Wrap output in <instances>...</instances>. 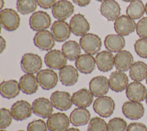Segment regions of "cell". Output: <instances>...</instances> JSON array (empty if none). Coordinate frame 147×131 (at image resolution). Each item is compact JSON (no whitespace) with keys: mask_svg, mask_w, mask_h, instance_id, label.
I'll return each mask as SVG.
<instances>
[{"mask_svg":"<svg viewBox=\"0 0 147 131\" xmlns=\"http://www.w3.org/2000/svg\"><path fill=\"white\" fill-rule=\"evenodd\" d=\"M93 109L101 117L107 118L111 116L115 107L113 99L109 96H102L98 97L93 103Z\"/></svg>","mask_w":147,"mask_h":131,"instance_id":"2","label":"cell"},{"mask_svg":"<svg viewBox=\"0 0 147 131\" xmlns=\"http://www.w3.org/2000/svg\"><path fill=\"white\" fill-rule=\"evenodd\" d=\"M55 41L52 32L46 29L37 32L33 38L34 44L41 51L52 50Z\"/></svg>","mask_w":147,"mask_h":131,"instance_id":"9","label":"cell"},{"mask_svg":"<svg viewBox=\"0 0 147 131\" xmlns=\"http://www.w3.org/2000/svg\"><path fill=\"white\" fill-rule=\"evenodd\" d=\"M133 60V56L129 51L121 50L114 56V66L117 70L125 72L130 70Z\"/></svg>","mask_w":147,"mask_h":131,"instance_id":"26","label":"cell"},{"mask_svg":"<svg viewBox=\"0 0 147 131\" xmlns=\"http://www.w3.org/2000/svg\"><path fill=\"white\" fill-rule=\"evenodd\" d=\"M0 131H7V130H3V129H1V130Z\"/></svg>","mask_w":147,"mask_h":131,"instance_id":"51","label":"cell"},{"mask_svg":"<svg viewBox=\"0 0 147 131\" xmlns=\"http://www.w3.org/2000/svg\"><path fill=\"white\" fill-rule=\"evenodd\" d=\"M6 47V42L5 39L2 36H0V52L2 53Z\"/></svg>","mask_w":147,"mask_h":131,"instance_id":"44","label":"cell"},{"mask_svg":"<svg viewBox=\"0 0 147 131\" xmlns=\"http://www.w3.org/2000/svg\"><path fill=\"white\" fill-rule=\"evenodd\" d=\"M37 6L36 0H17L16 2L17 10L23 15L33 13Z\"/></svg>","mask_w":147,"mask_h":131,"instance_id":"34","label":"cell"},{"mask_svg":"<svg viewBox=\"0 0 147 131\" xmlns=\"http://www.w3.org/2000/svg\"><path fill=\"white\" fill-rule=\"evenodd\" d=\"M146 83L147 84V76H146Z\"/></svg>","mask_w":147,"mask_h":131,"instance_id":"52","label":"cell"},{"mask_svg":"<svg viewBox=\"0 0 147 131\" xmlns=\"http://www.w3.org/2000/svg\"><path fill=\"white\" fill-rule=\"evenodd\" d=\"M36 78L39 86L45 90L53 88L58 82L57 74L52 69L41 70L37 73Z\"/></svg>","mask_w":147,"mask_h":131,"instance_id":"6","label":"cell"},{"mask_svg":"<svg viewBox=\"0 0 147 131\" xmlns=\"http://www.w3.org/2000/svg\"><path fill=\"white\" fill-rule=\"evenodd\" d=\"M61 51L67 59L70 61H74L80 55L81 47L76 41L68 40L63 44Z\"/></svg>","mask_w":147,"mask_h":131,"instance_id":"31","label":"cell"},{"mask_svg":"<svg viewBox=\"0 0 147 131\" xmlns=\"http://www.w3.org/2000/svg\"><path fill=\"white\" fill-rule=\"evenodd\" d=\"M99 10L101 14L110 21H115L121 14V7L115 0H107L102 2Z\"/></svg>","mask_w":147,"mask_h":131,"instance_id":"21","label":"cell"},{"mask_svg":"<svg viewBox=\"0 0 147 131\" xmlns=\"http://www.w3.org/2000/svg\"><path fill=\"white\" fill-rule=\"evenodd\" d=\"M13 116L11 111L5 107L0 109V128L3 129L10 125Z\"/></svg>","mask_w":147,"mask_h":131,"instance_id":"37","label":"cell"},{"mask_svg":"<svg viewBox=\"0 0 147 131\" xmlns=\"http://www.w3.org/2000/svg\"><path fill=\"white\" fill-rule=\"evenodd\" d=\"M104 45L107 51L117 53L125 47V40L122 36L118 34H109L105 38Z\"/></svg>","mask_w":147,"mask_h":131,"instance_id":"29","label":"cell"},{"mask_svg":"<svg viewBox=\"0 0 147 131\" xmlns=\"http://www.w3.org/2000/svg\"><path fill=\"white\" fill-rule=\"evenodd\" d=\"M44 61L49 68L60 70L66 66L67 59L62 51L59 49H52L45 54Z\"/></svg>","mask_w":147,"mask_h":131,"instance_id":"7","label":"cell"},{"mask_svg":"<svg viewBox=\"0 0 147 131\" xmlns=\"http://www.w3.org/2000/svg\"><path fill=\"white\" fill-rule=\"evenodd\" d=\"M20 65L22 70L25 74H34L41 70L42 60L37 54L26 53L22 57Z\"/></svg>","mask_w":147,"mask_h":131,"instance_id":"1","label":"cell"},{"mask_svg":"<svg viewBox=\"0 0 147 131\" xmlns=\"http://www.w3.org/2000/svg\"><path fill=\"white\" fill-rule=\"evenodd\" d=\"M17 131H25L24 130H17Z\"/></svg>","mask_w":147,"mask_h":131,"instance_id":"53","label":"cell"},{"mask_svg":"<svg viewBox=\"0 0 147 131\" xmlns=\"http://www.w3.org/2000/svg\"><path fill=\"white\" fill-rule=\"evenodd\" d=\"M0 21L1 26L6 30L13 32L19 27L20 18L16 10L10 8H5L0 11Z\"/></svg>","mask_w":147,"mask_h":131,"instance_id":"3","label":"cell"},{"mask_svg":"<svg viewBox=\"0 0 147 131\" xmlns=\"http://www.w3.org/2000/svg\"><path fill=\"white\" fill-rule=\"evenodd\" d=\"M145 102H146V103L147 105V95H146V98H145Z\"/></svg>","mask_w":147,"mask_h":131,"instance_id":"50","label":"cell"},{"mask_svg":"<svg viewBox=\"0 0 147 131\" xmlns=\"http://www.w3.org/2000/svg\"><path fill=\"white\" fill-rule=\"evenodd\" d=\"M19 82L14 79L4 80L0 84V93L6 99H12L18 96L20 92Z\"/></svg>","mask_w":147,"mask_h":131,"instance_id":"28","label":"cell"},{"mask_svg":"<svg viewBox=\"0 0 147 131\" xmlns=\"http://www.w3.org/2000/svg\"><path fill=\"white\" fill-rule=\"evenodd\" d=\"M122 1H123L124 2H132L134 0H122Z\"/></svg>","mask_w":147,"mask_h":131,"instance_id":"48","label":"cell"},{"mask_svg":"<svg viewBox=\"0 0 147 131\" xmlns=\"http://www.w3.org/2000/svg\"><path fill=\"white\" fill-rule=\"evenodd\" d=\"M79 44L86 53L93 55L98 53L100 50L102 41L98 35L87 33L80 37Z\"/></svg>","mask_w":147,"mask_h":131,"instance_id":"4","label":"cell"},{"mask_svg":"<svg viewBox=\"0 0 147 131\" xmlns=\"http://www.w3.org/2000/svg\"><path fill=\"white\" fill-rule=\"evenodd\" d=\"M29 22L30 28L38 32L48 28L51 25V18L47 12L40 10L32 13Z\"/></svg>","mask_w":147,"mask_h":131,"instance_id":"8","label":"cell"},{"mask_svg":"<svg viewBox=\"0 0 147 131\" xmlns=\"http://www.w3.org/2000/svg\"><path fill=\"white\" fill-rule=\"evenodd\" d=\"M147 76V65L142 61H137L129 70V76L134 81L141 82Z\"/></svg>","mask_w":147,"mask_h":131,"instance_id":"32","label":"cell"},{"mask_svg":"<svg viewBox=\"0 0 147 131\" xmlns=\"http://www.w3.org/2000/svg\"><path fill=\"white\" fill-rule=\"evenodd\" d=\"M110 89L116 93L122 92L126 90L129 84V78L122 71L117 70L111 73L109 79Z\"/></svg>","mask_w":147,"mask_h":131,"instance_id":"18","label":"cell"},{"mask_svg":"<svg viewBox=\"0 0 147 131\" xmlns=\"http://www.w3.org/2000/svg\"><path fill=\"white\" fill-rule=\"evenodd\" d=\"M109 88V79L105 76H95L89 83V90L96 97L104 96L108 93Z\"/></svg>","mask_w":147,"mask_h":131,"instance_id":"19","label":"cell"},{"mask_svg":"<svg viewBox=\"0 0 147 131\" xmlns=\"http://www.w3.org/2000/svg\"><path fill=\"white\" fill-rule=\"evenodd\" d=\"M67 131H80L79 129L76 128H70L69 129H68V130Z\"/></svg>","mask_w":147,"mask_h":131,"instance_id":"45","label":"cell"},{"mask_svg":"<svg viewBox=\"0 0 147 131\" xmlns=\"http://www.w3.org/2000/svg\"><path fill=\"white\" fill-rule=\"evenodd\" d=\"M48 129L47 124L41 119L32 121L27 126V131H47Z\"/></svg>","mask_w":147,"mask_h":131,"instance_id":"40","label":"cell"},{"mask_svg":"<svg viewBox=\"0 0 147 131\" xmlns=\"http://www.w3.org/2000/svg\"><path fill=\"white\" fill-rule=\"evenodd\" d=\"M95 59L98 68L102 72H108L111 70L114 66V56L112 52L109 51L98 52Z\"/></svg>","mask_w":147,"mask_h":131,"instance_id":"23","label":"cell"},{"mask_svg":"<svg viewBox=\"0 0 147 131\" xmlns=\"http://www.w3.org/2000/svg\"><path fill=\"white\" fill-rule=\"evenodd\" d=\"M69 24L71 32L76 36H84L90 29L89 22L84 16L80 13L74 15L71 18Z\"/></svg>","mask_w":147,"mask_h":131,"instance_id":"15","label":"cell"},{"mask_svg":"<svg viewBox=\"0 0 147 131\" xmlns=\"http://www.w3.org/2000/svg\"><path fill=\"white\" fill-rule=\"evenodd\" d=\"M51 30L55 40L60 43L66 41L71 33L69 24L62 20L54 21L51 26Z\"/></svg>","mask_w":147,"mask_h":131,"instance_id":"20","label":"cell"},{"mask_svg":"<svg viewBox=\"0 0 147 131\" xmlns=\"http://www.w3.org/2000/svg\"><path fill=\"white\" fill-rule=\"evenodd\" d=\"M127 127L126 121L120 117H114L107 123V131H126Z\"/></svg>","mask_w":147,"mask_h":131,"instance_id":"35","label":"cell"},{"mask_svg":"<svg viewBox=\"0 0 147 131\" xmlns=\"http://www.w3.org/2000/svg\"><path fill=\"white\" fill-rule=\"evenodd\" d=\"M33 113L43 118H49L53 113V106L49 99L40 97L36 99L32 103Z\"/></svg>","mask_w":147,"mask_h":131,"instance_id":"16","label":"cell"},{"mask_svg":"<svg viewBox=\"0 0 147 131\" xmlns=\"http://www.w3.org/2000/svg\"><path fill=\"white\" fill-rule=\"evenodd\" d=\"M122 111L127 118L131 120H137L143 117L145 109L143 104L141 102L129 101L123 104Z\"/></svg>","mask_w":147,"mask_h":131,"instance_id":"17","label":"cell"},{"mask_svg":"<svg viewBox=\"0 0 147 131\" xmlns=\"http://www.w3.org/2000/svg\"><path fill=\"white\" fill-rule=\"evenodd\" d=\"M114 28L117 34L126 36L134 32L136 29V24L134 20L127 15H122L115 20Z\"/></svg>","mask_w":147,"mask_h":131,"instance_id":"11","label":"cell"},{"mask_svg":"<svg viewBox=\"0 0 147 131\" xmlns=\"http://www.w3.org/2000/svg\"><path fill=\"white\" fill-rule=\"evenodd\" d=\"M37 5L44 9L52 8L56 3V0H36Z\"/></svg>","mask_w":147,"mask_h":131,"instance_id":"42","label":"cell"},{"mask_svg":"<svg viewBox=\"0 0 147 131\" xmlns=\"http://www.w3.org/2000/svg\"><path fill=\"white\" fill-rule=\"evenodd\" d=\"M69 124V118L65 113L61 112L52 114L47 121L49 131H67Z\"/></svg>","mask_w":147,"mask_h":131,"instance_id":"5","label":"cell"},{"mask_svg":"<svg viewBox=\"0 0 147 131\" xmlns=\"http://www.w3.org/2000/svg\"><path fill=\"white\" fill-rule=\"evenodd\" d=\"M72 99L73 103L77 107L86 108L92 104L94 95L90 90L83 88L73 93Z\"/></svg>","mask_w":147,"mask_h":131,"instance_id":"27","label":"cell"},{"mask_svg":"<svg viewBox=\"0 0 147 131\" xmlns=\"http://www.w3.org/2000/svg\"><path fill=\"white\" fill-rule=\"evenodd\" d=\"M145 11L146 14L147 15V2L146 3V4L145 5Z\"/></svg>","mask_w":147,"mask_h":131,"instance_id":"47","label":"cell"},{"mask_svg":"<svg viewBox=\"0 0 147 131\" xmlns=\"http://www.w3.org/2000/svg\"><path fill=\"white\" fill-rule=\"evenodd\" d=\"M91 114L88 110L84 107L74 109L69 115L70 122L75 126H83L89 122Z\"/></svg>","mask_w":147,"mask_h":131,"instance_id":"30","label":"cell"},{"mask_svg":"<svg viewBox=\"0 0 147 131\" xmlns=\"http://www.w3.org/2000/svg\"><path fill=\"white\" fill-rule=\"evenodd\" d=\"M125 93L129 101L141 102L146 98L147 89L140 82L133 81L128 84Z\"/></svg>","mask_w":147,"mask_h":131,"instance_id":"14","label":"cell"},{"mask_svg":"<svg viewBox=\"0 0 147 131\" xmlns=\"http://www.w3.org/2000/svg\"><path fill=\"white\" fill-rule=\"evenodd\" d=\"M136 53L141 57L147 59V39L140 38L134 44Z\"/></svg>","mask_w":147,"mask_h":131,"instance_id":"38","label":"cell"},{"mask_svg":"<svg viewBox=\"0 0 147 131\" xmlns=\"http://www.w3.org/2000/svg\"><path fill=\"white\" fill-rule=\"evenodd\" d=\"M77 70L84 74H91L95 68V59L91 55L84 53L80 55L75 60Z\"/></svg>","mask_w":147,"mask_h":131,"instance_id":"25","label":"cell"},{"mask_svg":"<svg viewBox=\"0 0 147 131\" xmlns=\"http://www.w3.org/2000/svg\"><path fill=\"white\" fill-rule=\"evenodd\" d=\"M19 85L21 91L27 95L33 94L38 89L39 84L34 74H25L20 79Z\"/></svg>","mask_w":147,"mask_h":131,"instance_id":"24","label":"cell"},{"mask_svg":"<svg viewBox=\"0 0 147 131\" xmlns=\"http://www.w3.org/2000/svg\"><path fill=\"white\" fill-rule=\"evenodd\" d=\"M136 30L140 38L147 39V17L141 18L137 22Z\"/></svg>","mask_w":147,"mask_h":131,"instance_id":"39","label":"cell"},{"mask_svg":"<svg viewBox=\"0 0 147 131\" xmlns=\"http://www.w3.org/2000/svg\"><path fill=\"white\" fill-rule=\"evenodd\" d=\"M126 131H147V126L141 122H131L127 125Z\"/></svg>","mask_w":147,"mask_h":131,"instance_id":"41","label":"cell"},{"mask_svg":"<svg viewBox=\"0 0 147 131\" xmlns=\"http://www.w3.org/2000/svg\"><path fill=\"white\" fill-rule=\"evenodd\" d=\"M59 76L62 84L72 86L77 83L79 75L76 68L72 65H66L60 70Z\"/></svg>","mask_w":147,"mask_h":131,"instance_id":"22","label":"cell"},{"mask_svg":"<svg viewBox=\"0 0 147 131\" xmlns=\"http://www.w3.org/2000/svg\"><path fill=\"white\" fill-rule=\"evenodd\" d=\"M91 1V0H72L75 4L81 7H84L88 5L90 3Z\"/></svg>","mask_w":147,"mask_h":131,"instance_id":"43","label":"cell"},{"mask_svg":"<svg viewBox=\"0 0 147 131\" xmlns=\"http://www.w3.org/2000/svg\"><path fill=\"white\" fill-rule=\"evenodd\" d=\"M5 5V1L4 0H0V9L2 10L3 7Z\"/></svg>","mask_w":147,"mask_h":131,"instance_id":"46","label":"cell"},{"mask_svg":"<svg viewBox=\"0 0 147 131\" xmlns=\"http://www.w3.org/2000/svg\"><path fill=\"white\" fill-rule=\"evenodd\" d=\"M74 6L68 0H59L52 8V13L57 20L64 21L74 12Z\"/></svg>","mask_w":147,"mask_h":131,"instance_id":"13","label":"cell"},{"mask_svg":"<svg viewBox=\"0 0 147 131\" xmlns=\"http://www.w3.org/2000/svg\"><path fill=\"white\" fill-rule=\"evenodd\" d=\"M50 100L54 107L61 111H65L70 109L73 104L71 94L63 91H55L50 97Z\"/></svg>","mask_w":147,"mask_h":131,"instance_id":"10","label":"cell"},{"mask_svg":"<svg viewBox=\"0 0 147 131\" xmlns=\"http://www.w3.org/2000/svg\"><path fill=\"white\" fill-rule=\"evenodd\" d=\"M87 131H107V124L103 118L94 117L90 120Z\"/></svg>","mask_w":147,"mask_h":131,"instance_id":"36","label":"cell"},{"mask_svg":"<svg viewBox=\"0 0 147 131\" xmlns=\"http://www.w3.org/2000/svg\"><path fill=\"white\" fill-rule=\"evenodd\" d=\"M96 1H99V2H105V1H106L107 0H96Z\"/></svg>","mask_w":147,"mask_h":131,"instance_id":"49","label":"cell"},{"mask_svg":"<svg viewBox=\"0 0 147 131\" xmlns=\"http://www.w3.org/2000/svg\"><path fill=\"white\" fill-rule=\"evenodd\" d=\"M126 15L133 20L142 17L145 11V5L141 0H134L130 2L126 10Z\"/></svg>","mask_w":147,"mask_h":131,"instance_id":"33","label":"cell"},{"mask_svg":"<svg viewBox=\"0 0 147 131\" xmlns=\"http://www.w3.org/2000/svg\"><path fill=\"white\" fill-rule=\"evenodd\" d=\"M10 111L13 118L16 121L25 120L32 115V106L25 100H20L13 103Z\"/></svg>","mask_w":147,"mask_h":131,"instance_id":"12","label":"cell"}]
</instances>
